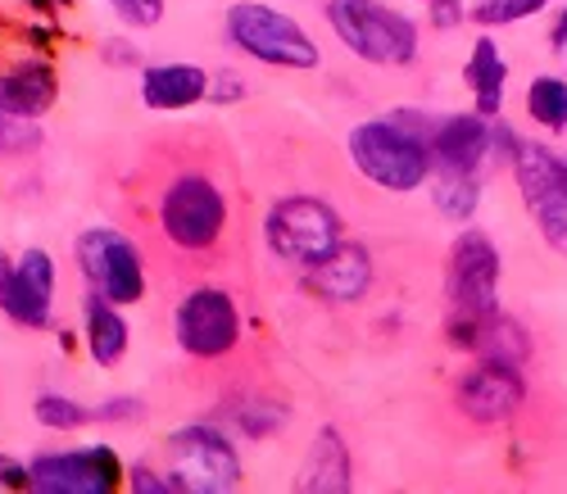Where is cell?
<instances>
[{
  "label": "cell",
  "mask_w": 567,
  "mask_h": 494,
  "mask_svg": "<svg viewBox=\"0 0 567 494\" xmlns=\"http://www.w3.org/2000/svg\"><path fill=\"white\" fill-rule=\"evenodd\" d=\"M327 19L368 64H409L417 55V28L377 0H327Z\"/></svg>",
  "instance_id": "6da1fadb"
},
{
  "label": "cell",
  "mask_w": 567,
  "mask_h": 494,
  "mask_svg": "<svg viewBox=\"0 0 567 494\" xmlns=\"http://www.w3.org/2000/svg\"><path fill=\"white\" fill-rule=\"evenodd\" d=\"M350 159L386 191H413L427 177V145L404 123H363L350 132Z\"/></svg>",
  "instance_id": "7a4b0ae2"
},
{
  "label": "cell",
  "mask_w": 567,
  "mask_h": 494,
  "mask_svg": "<svg viewBox=\"0 0 567 494\" xmlns=\"http://www.w3.org/2000/svg\"><path fill=\"white\" fill-rule=\"evenodd\" d=\"M227 32L246 55L277 69H318V45L305 37V28L287 14H277L259 0H241L227 14Z\"/></svg>",
  "instance_id": "3957f363"
},
{
  "label": "cell",
  "mask_w": 567,
  "mask_h": 494,
  "mask_svg": "<svg viewBox=\"0 0 567 494\" xmlns=\"http://www.w3.org/2000/svg\"><path fill=\"white\" fill-rule=\"evenodd\" d=\"M264 231H268V250L287 264H300V268L322 264L341 245V218L322 200H309V195L272 205Z\"/></svg>",
  "instance_id": "277c9868"
},
{
  "label": "cell",
  "mask_w": 567,
  "mask_h": 494,
  "mask_svg": "<svg viewBox=\"0 0 567 494\" xmlns=\"http://www.w3.org/2000/svg\"><path fill=\"white\" fill-rule=\"evenodd\" d=\"M168 485L192 494H223L241 485V459L231 440H223L209 426H186L168 440Z\"/></svg>",
  "instance_id": "5b68a950"
},
{
  "label": "cell",
  "mask_w": 567,
  "mask_h": 494,
  "mask_svg": "<svg viewBox=\"0 0 567 494\" xmlns=\"http://www.w3.org/2000/svg\"><path fill=\"white\" fill-rule=\"evenodd\" d=\"M513 173L540 236L567 255V168L545 145H513Z\"/></svg>",
  "instance_id": "8992f818"
},
{
  "label": "cell",
  "mask_w": 567,
  "mask_h": 494,
  "mask_svg": "<svg viewBox=\"0 0 567 494\" xmlns=\"http://www.w3.org/2000/svg\"><path fill=\"white\" fill-rule=\"evenodd\" d=\"M78 264L91 281V290L105 295L110 305H136L146 295V277H141V255L123 231L96 227L82 231L78 240Z\"/></svg>",
  "instance_id": "52a82bcc"
},
{
  "label": "cell",
  "mask_w": 567,
  "mask_h": 494,
  "mask_svg": "<svg viewBox=\"0 0 567 494\" xmlns=\"http://www.w3.org/2000/svg\"><path fill=\"white\" fill-rule=\"evenodd\" d=\"M164 231L182 245V250H209L227 223V205L214 182L205 177H182L164 195Z\"/></svg>",
  "instance_id": "ba28073f"
},
{
  "label": "cell",
  "mask_w": 567,
  "mask_h": 494,
  "mask_svg": "<svg viewBox=\"0 0 567 494\" xmlns=\"http://www.w3.org/2000/svg\"><path fill=\"white\" fill-rule=\"evenodd\" d=\"M236 336H241V318H236V305H231V295L227 290H192L182 300L177 309V340H182V350L186 354H196V359H218L227 354Z\"/></svg>",
  "instance_id": "9c48e42d"
},
{
  "label": "cell",
  "mask_w": 567,
  "mask_h": 494,
  "mask_svg": "<svg viewBox=\"0 0 567 494\" xmlns=\"http://www.w3.org/2000/svg\"><path fill=\"white\" fill-rule=\"evenodd\" d=\"M499 295V255L482 231H463L450 255V300L458 313L486 318Z\"/></svg>",
  "instance_id": "30bf717a"
},
{
  "label": "cell",
  "mask_w": 567,
  "mask_h": 494,
  "mask_svg": "<svg viewBox=\"0 0 567 494\" xmlns=\"http://www.w3.org/2000/svg\"><path fill=\"white\" fill-rule=\"evenodd\" d=\"M527 400V381L517 372V363L508 359H486L482 368H472L463 381H458V409L472 418V422H504L523 409Z\"/></svg>",
  "instance_id": "8fae6325"
},
{
  "label": "cell",
  "mask_w": 567,
  "mask_h": 494,
  "mask_svg": "<svg viewBox=\"0 0 567 494\" xmlns=\"http://www.w3.org/2000/svg\"><path fill=\"white\" fill-rule=\"evenodd\" d=\"M32 485L45 494H105L118 485V463L110 450L51 454L32 463Z\"/></svg>",
  "instance_id": "7c38bea8"
},
{
  "label": "cell",
  "mask_w": 567,
  "mask_h": 494,
  "mask_svg": "<svg viewBox=\"0 0 567 494\" xmlns=\"http://www.w3.org/2000/svg\"><path fill=\"white\" fill-rule=\"evenodd\" d=\"M495 136H499V127H491V119H482V114H454V119L436 123L432 151L441 155V168L472 173L495 151Z\"/></svg>",
  "instance_id": "4fadbf2b"
},
{
  "label": "cell",
  "mask_w": 567,
  "mask_h": 494,
  "mask_svg": "<svg viewBox=\"0 0 567 494\" xmlns=\"http://www.w3.org/2000/svg\"><path fill=\"white\" fill-rule=\"evenodd\" d=\"M51 290H55V264L45 250H28L23 264L14 268V295H10V318L23 327H45L51 322Z\"/></svg>",
  "instance_id": "5bb4252c"
},
{
  "label": "cell",
  "mask_w": 567,
  "mask_h": 494,
  "mask_svg": "<svg viewBox=\"0 0 567 494\" xmlns=\"http://www.w3.org/2000/svg\"><path fill=\"white\" fill-rule=\"evenodd\" d=\"M141 95L151 110H192L209 95V78L196 64H159L141 82Z\"/></svg>",
  "instance_id": "9a60e30c"
},
{
  "label": "cell",
  "mask_w": 567,
  "mask_h": 494,
  "mask_svg": "<svg viewBox=\"0 0 567 494\" xmlns=\"http://www.w3.org/2000/svg\"><path fill=\"white\" fill-rule=\"evenodd\" d=\"M309 272H313V286L327 295V300H337V305L359 300V295L368 290V281H372L368 255L359 250V245H346V240H341L322 264H313Z\"/></svg>",
  "instance_id": "2e32d148"
},
{
  "label": "cell",
  "mask_w": 567,
  "mask_h": 494,
  "mask_svg": "<svg viewBox=\"0 0 567 494\" xmlns=\"http://www.w3.org/2000/svg\"><path fill=\"white\" fill-rule=\"evenodd\" d=\"M55 101V78L45 64H23L10 78H0V110L19 114V119H37Z\"/></svg>",
  "instance_id": "e0dca14e"
},
{
  "label": "cell",
  "mask_w": 567,
  "mask_h": 494,
  "mask_svg": "<svg viewBox=\"0 0 567 494\" xmlns=\"http://www.w3.org/2000/svg\"><path fill=\"white\" fill-rule=\"evenodd\" d=\"M350 485H354V476H350L346 440H341L332 426H322L318 440H313V450H309V459H305V481H300V490H332V494H341V490H350Z\"/></svg>",
  "instance_id": "ac0fdd59"
},
{
  "label": "cell",
  "mask_w": 567,
  "mask_h": 494,
  "mask_svg": "<svg viewBox=\"0 0 567 494\" xmlns=\"http://www.w3.org/2000/svg\"><path fill=\"white\" fill-rule=\"evenodd\" d=\"M86 344H91V354H96V363H105V368H114L127 354V322L114 313L105 295H91L86 300Z\"/></svg>",
  "instance_id": "d6986e66"
},
{
  "label": "cell",
  "mask_w": 567,
  "mask_h": 494,
  "mask_svg": "<svg viewBox=\"0 0 567 494\" xmlns=\"http://www.w3.org/2000/svg\"><path fill=\"white\" fill-rule=\"evenodd\" d=\"M467 82L477 95V114L495 119L504 105V55L495 51V41H477V51L467 60Z\"/></svg>",
  "instance_id": "ffe728a7"
},
{
  "label": "cell",
  "mask_w": 567,
  "mask_h": 494,
  "mask_svg": "<svg viewBox=\"0 0 567 494\" xmlns=\"http://www.w3.org/2000/svg\"><path fill=\"white\" fill-rule=\"evenodd\" d=\"M527 110L540 127L549 132H563L567 127V82L558 78H536L532 91H527Z\"/></svg>",
  "instance_id": "44dd1931"
},
{
  "label": "cell",
  "mask_w": 567,
  "mask_h": 494,
  "mask_svg": "<svg viewBox=\"0 0 567 494\" xmlns=\"http://www.w3.org/2000/svg\"><path fill=\"white\" fill-rule=\"evenodd\" d=\"M436 205H441L445 218L463 223L472 209H477V182H472V173H463V168H445L441 182H436Z\"/></svg>",
  "instance_id": "7402d4cb"
},
{
  "label": "cell",
  "mask_w": 567,
  "mask_h": 494,
  "mask_svg": "<svg viewBox=\"0 0 567 494\" xmlns=\"http://www.w3.org/2000/svg\"><path fill=\"white\" fill-rule=\"evenodd\" d=\"M540 6H549V0H477V6H472V19L477 23H517V19H527V14H536Z\"/></svg>",
  "instance_id": "603a6c76"
},
{
  "label": "cell",
  "mask_w": 567,
  "mask_h": 494,
  "mask_svg": "<svg viewBox=\"0 0 567 494\" xmlns=\"http://www.w3.org/2000/svg\"><path fill=\"white\" fill-rule=\"evenodd\" d=\"M37 422H41V426L73 431V426L91 422V413H86V409H78L73 400H64V394H41V400H37Z\"/></svg>",
  "instance_id": "cb8c5ba5"
},
{
  "label": "cell",
  "mask_w": 567,
  "mask_h": 494,
  "mask_svg": "<svg viewBox=\"0 0 567 494\" xmlns=\"http://www.w3.org/2000/svg\"><path fill=\"white\" fill-rule=\"evenodd\" d=\"M114 6L132 28H151L164 19V0H114Z\"/></svg>",
  "instance_id": "d4e9b609"
},
{
  "label": "cell",
  "mask_w": 567,
  "mask_h": 494,
  "mask_svg": "<svg viewBox=\"0 0 567 494\" xmlns=\"http://www.w3.org/2000/svg\"><path fill=\"white\" fill-rule=\"evenodd\" d=\"M10 295H14V268L0 255V309H10Z\"/></svg>",
  "instance_id": "484cf974"
},
{
  "label": "cell",
  "mask_w": 567,
  "mask_h": 494,
  "mask_svg": "<svg viewBox=\"0 0 567 494\" xmlns=\"http://www.w3.org/2000/svg\"><path fill=\"white\" fill-rule=\"evenodd\" d=\"M554 45H558V51H563V45H567V10H563V19L554 23Z\"/></svg>",
  "instance_id": "4316f807"
}]
</instances>
